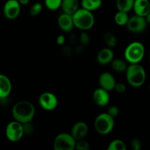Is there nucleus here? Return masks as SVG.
Listing matches in <instances>:
<instances>
[{
    "label": "nucleus",
    "mask_w": 150,
    "mask_h": 150,
    "mask_svg": "<svg viewBox=\"0 0 150 150\" xmlns=\"http://www.w3.org/2000/svg\"><path fill=\"white\" fill-rule=\"evenodd\" d=\"M12 115L15 120L22 124L32 122L35 115V108L29 101H18L13 105Z\"/></svg>",
    "instance_id": "nucleus-1"
},
{
    "label": "nucleus",
    "mask_w": 150,
    "mask_h": 150,
    "mask_svg": "<svg viewBox=\"0 0 150 150\" xmlns=\"http://www.w3.org/2000/svg\"><path fill=\"white\" fill-rule=\"evenodd\" d=\"M75 27L82 31H87L92 29L95 24V17L92 11L81 7L73 15Z\"/></svg>",
    "instance_id": "nucleus-2"
},
{
    "label": "nucleus",
    "mask_w": 150,
    "mask_h": 150,
    "mask_svg": "<svg viewBox=\"0 0 150 150\" xmlns=\"http://www.w3.org/2000/svg\"><path fill=\"white\" fill-rule=\"evenodd\" d=\"M125 72L127 82L133 87H140L146 81V71L139 63L130 64Z\"/></svg>",
    "instance_id": "nucleus-3"
},
{
    "label": "nucleus",
    "mask_w": 150,
    "mask_h": 150,
    "mask_svg": "<svg viewBox=\"0 0 150 150\" xmlns=\"http://www.w3.org/2000/svg\"><path fill=\"white\" fill-rule=\"evenodd\" d=\"M145 54L144 45L140 42H133L126 47L124 52L125 59L129 64H137L142 59Z\"/></svg>",
    "instance_id": "nucleus-4"
},
{
    "label": "nucleus",
    "mask_w": 150,
    "mask_h": 150,
    "mask_svg": "<svg viewBox=\"0 0 150 150\" xmlns=\"http://www.w3.org/2000/svg\"><path fill=\"white\" fill-rule=\"evenodd\" d=\"M114 127V118L108 113H102L95 120V128L100 135L105 136L111 133Z\"/></svg>",
    "instance_id": "nucleus-5"
},
{
    "label": "nucleus",
    "mask_w": 150,
    "mask_h": 150,
    "mask_svg": "<svg viewBox=\"0 0 150 150\" xmlns=\"http://www.w3.org/2000/svg\"><path fill=\"white\" fill-rule=\"evenodd\" d=\"M76 141L71 133H62L57 135L54 141L55 150H73L76 147Z\"/></svg>",
    "instance_id": "nucleus-6"
},
{
    "label": "nucleus",
    "mask_w": 150,
    "mask_h": 150,
    "mask_svg": "<svg viewBox=\"0 0 150 150\" xmlns=\"http://www.w3.org/2000/svg\"><path fill=\"white\" fill-rule=\"evenodd\" d=\"M24 133L23 125L16 120L10 122L6 127V137L12 142H17L20 141Z\"/></svg>",
    "instance_id": "nucleus-7"
},
{
    "label": "nucleus",
    "mask_w": 150,
    "mask_h": 150,
    "mask_svg": "<svg viewBox=\"0 0 150 150\" xmlns=\"http://www.w3.org/2000/svg\"><path fill=\"white\" fill-rule=\"evenodd\" d=\"M38 103L41 108L45 111H51L55 109L59 103L58 98L54 93L45 92L41 94L38 99Z\"/></svg>",
    "instance_id": "nucleus-8"
},
{
    "label": "nucleus",
    "mask_w": 150,
    "mask_h": 150,
    "mask_svg": "<svg viewBox=\"0 0 150 150\" xmlns=\"http://www.w3.org/2000/svg\"><path fill=\"white\" fill-rule=\"evenodd\" d=\"M126 26L130 32L133 33H140L145 30L147 26V22L145 17L135 14L130 17Z\"/></svg>",
    "instance_id": "nucleus-9"
},
{
    "label": "nucleus",
    "mask_w": 150,
    "mask_h": 150,
    "mask_svg": "<svg viewBox=\"0 0 150 150\" xmlns=\"http://www.w3.org/2000/svg\"><path fill=\"white\" fill-rule=\"evenodd\" d=\"M21 5L18 0H7L3 7L4 16L10 20H13L18 17L21 13Z\"/></svg>",
    "instance_id": "nucleus-10"
},
{
    "label": "nucleus",
    "mask_w": 150,
    "mask_h": 150,
    "mask_svg": "<svg viewBox=\"0 0 150 150\" xmlns=\"http://www.w3.org/2000/svg\"><path fill=\"white\" fill-rule=\"evenodd\" d=\"M92 99L97 105L100 107L106 106L110 101L109 92L102 87L95 89L92 95Z\"/></svg>",
    "instance_id": "nucleus-11"
},
{
    "label": "nucleus",
    "mask_w": 150,
    "mask_h": 150,
    "mask_svg": "<svg viewBox=\"0 0 150 150\" xmlns=\"http://www.w3.org/2000/svg\"><path fill=\"white\" fill-rule=\"evenodd\" d=\"M98 82L100 87L108 92L114 90L117 83L114 76L108 72H103L101 73L98 79Z\"/></svg>",
    "instance_id": "nucleus-12"
},
{
    "label": "nucleus",
    "mask_w": 150,
    "mask_h": 150,
    "mask_svg": "<svg viewBox=\"0 0 150 150\" xmlns=\"http://www.w3.org/2000/svg\"><path fill=\"white\" fill-rule=\"evenodd\" d=\"M89 128L88 125L83 122H78L73 126L71 130V135L76 141L82 140L87 136Z\"/></svg>",
    "instance_id": "nucleus-13"
},
{
    "label": "nucleus",
    "mask_w": 150,
    "mask_h": 150,
    "mask_svg": "<svg viewBox=\"0 0 150 150\" xmlns=\"http://www.w3.org/2000/svg\"><path fill=\"white\" fill-rule=\"evenodd\" d=\"M58 26L62 31L64 32H70L74 27L73 16L63 13L60 15L57 20Z\"/></svg>",
    "instance_id": "nucleus-14"
},
{
    "label": "nucleus",
    "mask_w": 150,
    "mask_h": 150,
    "mask_svg": "<svg viewBox=\"0 0 150 150\" xmlns=\"http://www.w3.org/2000/svg\"><path fill=\"white\" fill-rule=\"evenodd\" d=\"M114 57V54L111 50V48L105 47L98 52L97 55V61L101 65H106L113 61Z\"/></svg>",
    "instance_id": "nucleus-15"
},
{
    "label": "nucleus",
    "mask_w": 150,
    "mask_h": 150,
    "mask_svg": "<svg viewBox=\"0 0 150 150\" xmlns=\"http://www.w3.org/2000/svg\"><path fill=\"white\" fill-rule=\"evenodd\" d=\"M133 10L136 15L145 17L150 11V1L149 0H135Z\"/></svg>",
    "instance_id": "nucleus-16"
},
{
    "label": "nucleus",
    "mask_w": 150,
    "mask_h": 150,
    "mask_svg": "<svg viewBox=\"0 0 150 150\" xmlns=\"http://www.w3.org/2000/svg\"><path fill=\"white\" fill-rule=\"evenodd\" d=\"M12 91V83L5 75L0 74V99L7 98Z\"/></svg>",
    "instance_id": "nucleus-17"
},
{
    "label": "nucleus",
    "mask_w": 150,
    "mask_h": 150,
    "mask_svg": "<svg viewBox=\"0 0 150 150\" xmlns=\"http://www.w3.org/2000/svg\"><path fill=\"white\" fill-rule=\"evenodd\" d=\"M63 13L73 15L79 8V0H62L61 6Z\"/></svg>",
    "instance_id": "nucleus-18"
},
{
    "label": "nucleus",
    "mask_w": 150,
    "mask_h": 150,
    "mask_svg": "<svg viewBox=\"0 0 150 150\" xmlns=\"http://www.w3.org/2000/svg\"><path fill=\"white\" fill-rule=\"evenodd\" d=\"M102 4V0H81V7L92 12L98 10Z\"/></svg>",
    "instance_id": "nucleus-19"
},
{
    "label": "nucleus",
    "mask_w": 150,
    "mask_h": 150,
    "mask_svg": "<svg viewBox=\"0 0 150 150\" xmlns=\"http://www.w3.org/2000/svg\"><path fill=\"white\" fill-rule=\"evenodd\" d=\"M135 0H117L116 6L117 10L120 11L129 13L133 8Z\"/></svg>",
    "instance_id": "nucleus-20"
},
{
    "label": "nucleus",
    "mask_w": 150,
    "mask_h": 150,
    "mask_svg": "<svg viewBox=\"0 0 150 150\" xmlns=\"http://www.w3.org/2000/svg\"><path fill=\"white\" fill-rule=\"evenodd\" d=\"M111 64L113 70L116 72H119V73L126 71L127 67H128L126 60H122L121 59H114Z\"/></svg>",
    "instance_id": "nucleus-21"
},
{
    "label": "nucleus",
    "mask_w": 150,
    "mask_h": 150,
    "mask_svg": "<svg viewBox=\"0 0 150 150\" xmlns=\"http://www.w3.org/2000/svg\"><path fill=\"white\" fill-rule=\"evenodd\" d=\"M129 18H130V16L127 12L118 10V12L114 16V21L119 26H126Z\"/></svg>",
    "instance_id": "nucleus-22"
},
{
    "label": "nucleus",
    "mask_w": 150,
    "mask_h": 150,
    "mask_svg": "<svg viewBox=\"0 0 150 150\" xmlns=\"http://www.w3.org/2000/svg\"><path fill=\"white\" fill-rule=\"evenodd\" d=\"M103 40L106 44L107 47L114 48L117 44V38L114 33L111 32H107L103 35Z\"/></svg>",
    "instance_id": "nucleus-23"
},
{
    "label": "nucleus",
    "mask_w": 150,
    "mask_h": 150,
    "mask_svg": "<svg viewBox=\"0 0 150 150\" xmlns=\"http://www.w3.org/2000/svg\"><path fill=\"white\" fill-rule=\"evenodd\" d=\"M127 149L124 142L120 139H115L109 143L108 146V150H125Z\"/></svg>",
    "instance_id": "nucleus-24"
},
{
    "label": "nucleus",
    "mask_w": 150,
    "mask_h": 150,
    "mask_svg": "<svg viewBox=\"0 0 150 150\" xmlns=\"http://www.w3.org/2000/svg\"><path fill=\"white\" fill-rule=\"evenodd\" d=\"M44 3L48 10L55 11L61 7L62 0H44Z\"/></svg>",
    "instance_id": "nucleus-25"
},
{
    "label": "nucleus",
    "mask_w": 150,
    "mask_h": 150,
    "mask_svg": "<svg viewBox=\"0 0 150 150\" xmlns=\"http://www.w3.org/2000/svg\"><path fill=\"white\" fill-rule=\"evenodd\" d=\"M42 10V4L40 2H36L32 5L29 10V14L32 16H38Z\"/></svg>",
    "instance_id": "nucleus-26"
},
{
    "label": "nucleus",
    "mask_w": 150,
    "mask_h": 150,
    "mask_svg": "<svg viewBox=\"0 0 150 150\" xmlns=\"http://www.w3.org/2000/svg\"><path fill=\"white\" fill-rule=\"evenodd\" d=\"M75 149L78 150H89V149H90V144H89V142H86L84 139L76 141Z\"/></svg>",
    "instance_id": "nucleus-27"
},
{
    "label": "nucleus",
    "mask_w": 150,
    "mask_h": 150,
    "mask_svg": "<svg viewBox=\"0 0 150 150\" xmlns=\"http://www.w3.org/2000/svg\"><path fill=\"white\" fill-rule=\"evenodd\" d=\"M79 40H80L81 44L83 45V46L88 45L89 44V42H90V37H89V35H88L85 31H83V32L80 35Z\"/></svg>",
    "instance_id": "nucleus-28"
},
{
    "label": "nucleus",
    "mask_w": 150,
    "mask_h": 150,
    "mask_svg": "<svg viewBox=\"0 0 150 150\" xmlns=\"http://www.w3.org/2000/svg\"><path fill=\"white\" fill-rule=\"evenodd\" d=\"M108 114H109L111 117H113L114 118L117 117V116L120 114V110H119V108L116 105H111L108 108V111H107Z\"/></svg>",
    "instance_id": "nucleus-29"
},
{
    "label": "nucleus",
    "mask_w": 150,
    "mask_h": 150,
    "mask_svg": "<svg viewBox=\"0 0 150 150\" xmlns=\"http://www.w3.org/2000/svg\"><path fill=\"white\" fill-rule=\"evenodd\" d=\"M126 89H127V87H126V85L123 83H117L115 85V87H114V90L117 92V93L122 94L125 93L126 92Z\"/></svg>",
    "instance_id": "nucleus-30"
},
{
    "label": "nucleus",
    "mask_w": 150,
    "mask_h": 150,
    "mask_svg": "<svg viewBox=\"0 0 150 150\" xmlns=\"http://www.w3.org/2000/svg\"><path fill=\"white\" fill-rule=\"evenodd\" d=\"M131 146L134 150H140L142 148V142L138 138H134L131 141Z\"/></svg>",
    "instance_id": "nucleus-31"
},
{
    "label": "nucleus",
    "mask_w": 150,
    "mask_h": 150,
    "mask_svg": "<svg viewBox=\"0 0 150 150\" xmlns=\"http://www.w3.org/2000/svg\"><path fill=\"white\" fill-rule=\"evenodd\" d=\"M56 42H57V45H64V42H65V37L63 35H59L58 37L56 39Z\"/></svg>",
    "instance_id": "nucleus-32"
},
{
    "label": "nucleus",
    "mask_w": 150,
    "mask_h": 150,
    "mask_svg": "<svg viewBox=\"0 0 150 150\" xmlns=\"http://www.w3.org/2000/svg\"><path fill=\"white\" fill-rule=\"evenodd\" d=\"M18 2L20 3L21 5H23V6H25V5H27L28 4H29V0H18Z\"/></svg>",
    "instance_id": "nucleus-33"
},
{
    "label": "nucleus",
    "mask_w": 150,
    "mask_h": 150,
    "mask_svg": "<svg viewBox=\"0 0 150 150\" xmlns=\"http://www.w3.org/2000/svg\"><path fill=\"white\" fill-rule=\"evenodd\" d=\"M145 18H146L147 23H149L150 24V11L149 12V13H148V14L145 16Z\"/></svg>",
    "instance_id": "nucleus-34"
},
{
    "label": "nucleus",
    "mask_w": 150,
    "mask_h": 150,
    "mask_svg": "<svg viewBox=\"0 0 150 150\" xmlns=\"http://www.w3.org/2000/svg\"><path fill=\"white\" fill-rule=\"evenodd\" d=\"M149 62H150V51H149Z\"/></svg>",
    "instance_id": "nucleus-35"
}]
</instances>
